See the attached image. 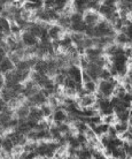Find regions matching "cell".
I'll return each instance as SVG.
<instances>
[{
  "label": "cell",
  "instance_id": "20",
  "mask_svg": "<svg viewBox=\"0 0 132 159\" xmlns=\"http://www.w3.org/2000/svg\"><path fill=\"white\" fill-rule=\"evenodd\" d=\"M108 159H115V158H112V157H110V158H108Z\"/></svg>",
  "mask_w": 132,
  "mask_h": 159
},
{
  "label": "cell",
  "instance_id": "15",
  "mask_svg": "<svg viewBox=\"0 0 132 159\" xmlns=\"http://www.w3.org/2000/svg\"><path fill=\"white\" fill-rule=\"evenodd\" d=\"M76 82L74 81L72 79H70L69 76H67L66 77V80H64V83H63V87L64 88H68V89H74L75 90V88H76Z\"/></svg>",
  "mask_w": 132,
  "mask_h": 159
},
{
  "label": "cell",
  "instance_id": "3",
  "mask_svg": "<svg viewBox=\"0 0 132 159\" xmlns=\"http://www.w3.org/2000/svg\"><path fill=\"white\" fill-rule=\"evenodd\" d=\"M21 40L24 46H27V48H36L38 44V39L28 31H23L21 34Z\"/></svg>",
  "mask_w": 132,
  "mask_h": 159
},
{
  "label": "cell",
  "instance_id": "1",
  "mask_svg": "<svg viewBox=\"0 0 132 159\" xmlns=\"http://www.w3.org/2000/svg\"><path fill=\"white\" fill-rule=\"evenodd\" d=\"M118 84V81L116 79H112L109 81H99L98 82V91H100L102 95H104V98H110L113 96V92H114V89H115V85Z\"/></svg>",
  "mask_w": 132,
  "mask_h": 159
},
{
  "label": "cell",
  "instance_id": "14",
  "mask_svg": "<svg viewBox=\"0 0 132 159\" xmlns=\"http://www.w3.org/2000/svg\"><path fill=\"white\" fill-rule=\"evenodd\" d=\"M40 110H41L43 114H44V118H48L49 116H52L53 114V110L49 105L44 104V105H41V106H40Z\"/></svg>",
  "mask_w": 132,
  "mask_h": 159
},
{
  "label": "cell",
  "instance_id": "5",
  "mask_svg": "<svg viewBox=\"0 0 132 159\" xmlns=\"http://www.w3.org/2000/svg\"><path fill=\"white\" fill-rule=\"evenodd\" d=\"M63 31V29L59 27L57 24L56 25H51V28L48 29V36H49V38H52V40L61 39V37L64 35Z\"/></svg>",
  "mask_w": 132,
  "mask_h": 159
},
{
  "label": "cell",
  "instance_id": "9",
  "mask_svg": "<svg viewBox=\"0 0 132 159\" xmlns=\"http://www.w3.org/2000/svg\"><path fill=\"white\" fill-rule=\"evenodd\" d=\"M29 110H30V108H29L28 106H25V105L20 106V107L16 110V116L15 118H17V119L27 120V118H28V116H29Z\"/></svg>",
  "mask_w": 132,
  "mask_h": 159
},
{
  "label": "cell",
  "instance_id": "13",
  "mask_svg": "<svg viewBox=\"0 0 132 159\" xmlns=\"http://www.w3.org/2000/svg\"><path fill=\"white\" fill-rule=\"evenodd\" d=\"M69 19H70L71 23H80V22H83V15L76 12H72L70 14V16H69Z\"/></svg>",
  "mask_w": 132,
  "mask_h": 159
},
{
  "label": "cell",
  "instance_id": "4",
  "mask_svg": "<svg viewBox=\"0 0 132 159\" xmlns=\"http://www.w3.org/2000/svg\"><path fill=\"white\" fill-rule=\"evenodd\" d=\"M67 75L72 79L76 83H82V69L78 66H69L67 68Z\"/></svg>",
  "mask_w": 132,
  "mask_h": 159
},
{
  "label": "cell",
  "instance_id": "17",
  "mask_svg": "<svg viewBox=\"0 0 132 159\" xmlns=\"http://www.w3.org/2000/svg\"><path fill=\"white\" fill-rule=\"evenodd\" d=\"M107 135H108L110 139H115V137H117V133H116V130H115V128H114V126H113V125H110V126L108 127Z\"/></svg>",
  "mask_w": 132,
  "mask_h": 159
},
{
  "label": "cell",
  "instance_id": "6",
  "mask_svg": "<svg viewBox=\"0 0 132 159\" xmlns=\"http://www.w3.org/2000/svg\"><path fill=\"white\" fill-rule=\"evenodd\" d=\"M14 69H15V66H14V64L12 62V60L9 59V57H6V58L0 62V73H1L2 75H5V74L8 72H12Z\"/></svg>",
  "mask_w": 132,
  "mask_h": 159
},
{
  "label": "cell",
  "instance_id": "21",
  "mask_svg": "<svg viewBox=\"0 0 132 159\" xmlns=\"http://www.w3.org/2000/svg\"><path fill=\"white\" fill-rule=\"evenodd\" d=\"M44 159H49V158H44Z\"/></svg>",
  "mask_w": 132,
  "mask_h": 159
},
{
  "label": "cell",
  "instance_id": "2",
  "mask_svg": "<svg viewBox=\"0 0 132 159\" xmlns=\"http://www.w3.org/2000/svg\"><path fill=\"white\" fill-rule=\"evenodd\" d=\"M100 21V14L93 11H86L83 14V22L87 27H96L98 22Z\"/></svg>",
  "mask_w": 132,
  "mask_h": 159
},
{
  "label": "cell",
  "instance_id": "19",
  "mask_svg": "<svg viewBox=\"0 0 132 159\" xmlns=\"http://www.w3.org/2000/svg\"><path fill=\"white\" fill-rule=\"evenodd\" d=\"M131 100H132V96L131 93H125L124 96H123V98H122V102H124V103H129V104H131Z\"/></svg>",
  "mask_w": 132,
  "mask_h": 159
},
{
  "label": "cell",
  "instance_id": "7",
  "mask_svg": "<svg viewBox=\"0 0 132 159\" xmlns=\"http://www.w3.org/2000/svg\"><path fill=\"white\" fill-rule=\"evenodd\" d=\"M52 116L54 122H67V119H68V114L63 110H56V111H54Z\"/></svg>",
  "mask_w": 132,
  "mask_h": 159
},
{
  "label": "cell",
  "instance_id": "11",
  "mask_svg": "<svg viewBox=\"0 0 132 159\" xmlns=\"http://www.w3.org/2000/svg\"><path fill=\"white\" fill-rule=\"evenodd\" d=\"M83 89H84L85 91L90 93V95H92L94 92L98 90V85H96V82H93V81H90L87 83H84L83 84Z\"/></svg>",
  "mask_w": 132,
  "mask_h": 159
},
{
  "label": "cell",
  "instance_id": "10",
  "mask_svg": "<svg viewBox=\"0 0 132 159\" xmlns=\"http://www.w3.org/2000/svg\"><path fill=\"white\" fill-rule=\"evenodd\" d=\"M114 128H115V130L117 133V136H120L121 134H123L125 131L128 130L129 128V123L128 122H120V121H116V122L113 125Z\"/></svg>",
  "mask_w": 132,
  "mask_h": 159
},
{
  "label": "cell",
  "instance_id": "16",
  "mask_svg": "<svg viewBox=\"0 0 132 159\" xmlns=\"http://www.w3.org/2000/svg\"><path fill=\"white\" fill-rule=\"evenodd\" d=\"M118 137H120V139H122L123 141H128V142H131V141H132V131L126 130L125 133L121 134Z\"/></svg>",
  "mask_w": 132,
  "mask_h": 159
},
{
  "label": "cell",
  "instance_id": "18",
  "mask_svg": "<svg viewBox=\"0 0 132 159\" xmlns=\"http://www.w3.org/2000/svg\"><path fill=\"white\" fill-rule=\"evenodd\" d=\"M90 81H92V80H91V77H90V75H88L85 70H82V83H83V84L87 83V82H90Z\"/></svg>",
  "mask_w": 132,
  "mask_h": 159
},
{
  "label": "cell",
  "instance_id": "12",
  "mask_svg": "<svg viewBox=\"0 0 132 159\" xmlns=\"http://www.w3.org/2000/svg\"><path fill=\"white\" fill-rule=\"evenodd\" d=\"M101 121L102 123H106V125H114V123L116 122L117 119H116V116L115 114H110V116H101Z\"/></svg>",
  "mask_w": 132,
  "mask_h": 159
},
{
  "label": "cell",
  "instance_id": "8",
  "mask_svg": "<svg viewBox=\"0 0 132 159\" xmlns=\"http://www.w3.org/2000/svg\"><path fill=\"white\" fill-rule=\"evenodd\" d=\"M1 149H2V151H5L8 155H12L14 144L12 143V141L8 137H5V139H2V142H1Z\"/></svg>",
  "mask_w": 132,
  "mask_h": 159
}]
</instances>
